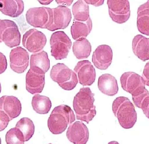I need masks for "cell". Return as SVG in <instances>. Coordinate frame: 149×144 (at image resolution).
<instances>
[{"mask_svg": "<svg viewBox=\"0 0 149 144\" xmlns=\"http://www.w3.org/2000/svg\"><path fill=\"white\" fill-rule=\"evenodd\" d=\"M94 94L89 88H81L74 96L73 106L77 119L88 124L96 114Z\"/></svg>", "mask_w": 149, "mask_h": 144, "instance_id": "6da1fadb", "label": "cell"}, {"mask_svg": "<svg viewBox=\"0 0 149 144\" xmlns=\"http://www.w3.org/2000/svg\"><path fill=\"white\" fill-rule=\"evenodd\" d=\"M75 120V115L71 108L68 105H61L52 111L48 119V127L52 134H59Z\"/></svg>", "mask_w": 149, "mask_h": 144, "instance_id": "7a4b0ae2", "label": "cell"}, {"mask_svg": "<svg viewBox=\"0 0 149 144\" xmlns=\"http://www.w3.org/2000/svg\"><path fill=\"white\" fill-rule=\"evenodd\" d=\"M112 111L123 128H132L136 124L137 113L134 105L127 97H117L113 102Z\"/></svg>", "mask_w": 149, "mask_h": 144, "instance_id": "3957f363", "label": "cell"}, {"mask_svg": "<svg viewBox=\"0 0 149 144\" xmlns=\"http://www.w3.org/2000/svg\"><path fill=\"white\" fill-rule=\"evenodd\" d=\"M50 77L66 91L73 89L78 83L76 73L63 63H58L53 66L50 71Z\"/></svg>", "mask_w": 149, "mask_h": 144, "instance_id": "277c9868", "label": "cell"}, {"mask_svg": "<svg viewBox=\"0 0 149 144\" xmlns=\"http://www.w3.org/2000/svg\"><path fill=\"white\" fill-rule=\"evenodd\" d=\"M50 44L51 55L56 60H62L68 57L71 49L72 41L63 31H58L52 34Z\"/></svg>", "mask_w": 149, "mask_h": 144, "instance_id": "5b68a950", "label": "cell"}, {"mask_svg": "<svg viewBox=\"0 0 149 144\" xmlns=\"http://www.w3.org/2000/svg\"><path fill=\"white\" fill-rule=\"evenodd\" d=\"M21 41V34L15 22L9 20H0V43L7 46H18Z\"/></svg>", "mask_w": 149, "mask_h": 144, "instance_id": "8992f818", "label": "cell"}, {"mask_svg": "<svg viewBox=\"0 0 149 144\" xmlns=\"http://www.w3.org/2000/svg\"><path fill=\"white\" fill-rule=\"evenodd\" d=\"M121 84L125 91L135 97L142 94L146 89L142 76L133 72L124 73L120 79Z\"/></svg>", "mask_w": 149, "mask_h": 144, "instance_id": "52a82bcc", "label": "cell"}, {"mask_svg": "<svg viewBox=\"0 0 149 144\" xmlns=\"http://www.w3.org/2000/svg\"><path fill=\"white\" fill-rule=\"evenodd\" d=\"M109 13L111 19L118 24L127 22L130 16V3L127 0H108Z\"/></svg>", "mask_w": 149, "mask_h": 144, "instance_id": "ba28073f", "label": "cell"}, {"mask_svg": "<svg viewBox=\"0 0 149 144\" xmlns=\"http://www.w3.org/2000/svg\"><path fill=\"white\" fill-rule=\"evenodd\" d=\"M52 14V9L45 7H33L26 12L27 23L34 27L47 29Z\"/></svg>", "mask_w": 149, "mask_h": 144, "instance_id": "9c48e42d", "label": "cell"}, {"mask_svg": "<svg viewBox=\"0 0 149 144\" xmlns=\"http://www.w3.org/2000/svg\"><path fill=\"white\" fill-rule=\"evenodd\" d=\"M72 19L71 11L66 6H59L52 9L50 21L47 30L55 31L58 29H64L69 25Z\"/></svg>", "mask_w": 149, "mask_h": 144, "instance_id": "30bf717a", "label": "cell"}, {"mask_svg": "<svg viewBox=\"0 0 149 144\" xmlns=\"http://www.w3.org/2000/svg\"><path fill=\"white\" fill-rule=\"evenodd\" d=\"M46 35L36 29L29 30L23 37V46L31 52H41L46 46Z\"/></svg>", "mask_w": 149, "mask_h": 144, "instance_id": "8fae6325", "label": "cell"}, {"mask_svg": "<svg viewBox=\"0 0 149 144\" xmlns=\"http://www.w3.org/2000/svg\"><path fill=\"white\" fill-rule=\"evenodd\" d=\"M74 72L78 76L81 85L91 86L96 79V71L95 67L88 60L79 62L74 68Z\"/></svg>", "mask_w": 149, "mask_h": 144, "instance_id": "7c38bea8", "label": "cell"}, {"mask_svg": "<svg viewBox=\"0 0 149 144\" xmlns=\"http://www.w3.org/2000/svg\"><path fill=\"white\" fill-rule=\"evenodd\" d=\"M29 55L28 52L21 47H17L10 53V64L12 71L18 74L23 73L29 66Z\"/></svg>", "mask_w": 149, "mask_h": 144, "instance_id": "4fadbf2b", "label": "cell"}, {"mask_svg": "<svg viewBox=\"0 0 149 144\" xmlns=\"http://www.w3.org/2000/svg\"><path fill=\"white\" fill-rule=\"evenodd\" d=\"M66 135L68 140L74 144H86L89 138V131L84 123L77 121L69 125Z\"/></svg>", "mask_w": 149, "mask_h": 144, "instance_id": "5bb4252c", "label": "cell"}, {"mask_svg": "<svg viewBox=\"0 0 149 144\" xmlns=\"http://www.w3.org/2000/svg\"><path fill=\"white\" fill-rule=\"evenodd\" d=\"M113 58V52L108 45H100L94 51L92 62L100 70H106L110 66Z\"/></svg>", "mask_w": 149, "mask_h": 144, "instance_id": "9a60e30c", "label": "cell"}, {"mask_svg": "<svg viewBox=\"0 0 149 144\" xmlns=\"http://www.w3.org/2000/svg\"><path fill=\"white\" fill-rule=\"evenodd\" d=\"M21 108V103L16 97L4 96L0 97V111H4L10 120L19 116Z\"/></svg>", "mask_w": 149, "mask_h": 144, "instance_id": "2e32d148", "label": "cell"}, {"mask_svg": "<svg viewBox=\"0 0 149 144\" xmlns=\"http://www.w3.org/2000/svg\"><path fill=\"white\" fill-rule=\"evenodd\" d=\"M26 89L32 94L42 93L45 85V74H38L29 70L26 77Z\"/></svg>", "mask_w": 149, "mask_h": 144, "instance_id": "e0dca14e", "label": "cell"}, {"mask_svg": "<svg viewBox=\"0 0 149 144\" xmlns=\"http://www.w3.org/2000/svg\"><path fill=\"white\" fill-rule=\"evenodd\" d=\"M50 68V60L47 53L45 51H41L35 53L31 55V67L32 71L45 74Z\"/></svg>", "mask_w": 149, "mask_h": 144, "instance_id": "ac0fdd59", "label": "cell"}, {"mask_svg": "<svg viewBox=\"0 0 149 144\" xmlns=\"http://www.w3.org/2000/svg\"><path fill=\"white\" fill-rule=\"evenodd\" d=\"M133 52L142 61L149 60V39L142 35H137L132 41Z\"/></svg>", "mask_w": 149, "mask_h": 144, "instance_id": "d6986e66", "label": "cell"}, {"mask_svg": "<svg viewBox=\"0 0 149 144\" xmlns=\"http://www.w3.org/2000/svg\"><path fill=\"white\" fill-rule=\"evenodd\" d=\"M24 5L21 0H0V11L7 16L17 18L23 13Z\"/></svg>", "mask_w": 149, "mask_h": 144, "instance_id": "ffe728a7", "label": "cell"}, {"mask_svg": "<svg viewBox=\"0 0 149 144\" xmlns=\"http://www.w3.org/2000/svg\"><path fill=\"white\" fill-rule=\"evenodd\" d=\"M98 86L100 91L109 96H113L118 92L117 80L114 76L109 74H104L99 77Z\"/></svg>", "mask_w": 149, "mask_h": 144, "instance_id": "44dd1931", "label": "cell"}, {"mask_svg": "<svg viewBox=\"0 0 149 144\" xmlns=\"http://www.w3.org/2000/svg\"><path fill=\"white\" fill-rule=\"evenodd\" d=\"M92 29V21L91 18L84 22L74 21L71 26V34L72 38L75 40L86 37L91 33Z\"/></svg>", "mask_w": 149, "mask_h": 144, "instance_id": "7402d4cb", "label": "cell"}, {"mask_svg": "<svg viewBox=\"0 0 149 144\" xmlns=\"http://www.w3.org/2000/svg\"><path fill=\"white\" fill-rule=\"evenodd\" d=\"M137 13L138 31L141 34L149 36V1L138 7Z\"/></svg>", "mask_w": 149, "mask_h": 144, "instance_id": "603a6c76", "label": "cell"}, {"mask_svg": "<svg viewBox=\"0 0 149 144\" xmlns=\"http://www.w3.org/2000/svg\"><path fill=\"white\" fill-rule=\"evenodd\" d=\"M91 51V44L86 39L76 40L73 44V52L78 59L87 58L90 55Z\"/></svg>", "mask_w": 149, "mask_h": 144, "instance_id": "cb8c5ba5", "label": "cell"}, {"mask_svg": "<svg viewBox=\"0 0 149 144\" xmlns=\"http://www.w3.org/2000/svg\"><path fill=\"white\" fill-rule=\"evenodd\" d=\"M32 106L36 112L40 114H46L51 109L52 102L50 98L46 96L35 94L32 98Z\"/></svg>", "mask_w": 149, "mask_h": 144, "instance_id": "d4e9b609", "label": "cell"}, {"mask_svg": "<svg viewBox=\"0 0 149 144\" xmlns=\"http://www.w3.org/2000/svg\"><path fill=\"white\" fill-rule=\"evenodd\" d=\"M72 12L74 21L84 22L90 18L89 15V6L83 0H79L74 3L72 7Z\"/></svg>", "mask_w": 149, "mask_h": 144, "instance_id": "484cf974", "label": "cell"}, {"mask_svg": "<svg viewBox=\"0 0 149 144\" xmlns=\"http://www.w3.org/2000/svg\"><path fill=\"white\" fill-rule=\"evenodd\" d=\"M15 128L23 133L25 141H28L31 139L35 132V125L32 120L27 117L21 119L17 123Z\"/></svg>", "mask_w": 149, "mask_h": 144, "instance_id": "4316f807", "label": "cell"}, {"mask_svg": "<svg viewBox=\"0 0 149 144\" xmlns=\"http://www.w3.org/2000/svg\"><path fill=\"white\" fill-rule=\"evenodd\" d=\"M7 144H24V138L23 133L17 128L10 129L6 135Z\"/></svg>", "mask_w": 149, "mask_h": 144, "instance_id": "83f0119b", "label": "cell"}, {"mask_svg": "<svg viewBox=\"0 0 149 144\" xmlns=\"http://www.w3.org/2000/svg\"><path fill=\"white\" fill-rule=\"evenodd\" d=\"M148 97H149V92L146 89L142 94L135 97H132V99L136 107L139 108H141L144 100Z\"/></svg>", "mask_w": 149, "mask_h": 144, "instance_id": "f1b7e54d", "label": "cell"}, {"mask_svg": "<svg viewBox=\"0 0 149 144\" xmlns=\"http://www.w3.org/2000/svg\"><path fill=\"white\" fill-rule=\"evenodd\" d=\"M10 121L9 116L4 111H0V131L5 130Z\"/></svg>", "mask_w": 149, "mask_h": 144, "instance_id": "f546056e", "label": "cell"}, {"mask_svg": "<svg viewBox=\"0 0 149 144\" xmlns=\"http://www.w3.org/2000/svg\"><path fill=\"white\" fill-rule=\"evenodd\" d=\"M7 67V62L6 56L0 52V74L6 71Z\"/></svg>", "mask_w": 149, "mask_h": 144, "instance_id": "4dcf8cb0", "label": "cell"}, {"mask_svg": "<svg viewBox=\"0 0 149 144\" xmlns=\"http://www.w3.org/2000/svg\"><path fill=\"white\" fill-rule=\"evenodd\" d=\"M142 77L146 85L149 86V62H147L144 66Z\"/></svg>", "mask_w": 149, "mask_h": 144, "instance_id": "1f68e13d", "label": "cell"}, {"mask_svg": "<svg viewBox=\"0 0 149 144\" xmlns=\"http://www.w3.org/2000/svg\"><path fill=\"white\" fill-rule=\"evenodd\" d=\"M141 109L143 110L145 116L149 119V97H147L144 100Z\"/></svg>", "mask_w": 149, "mask_h": 144, "instance_id": "d6a6232c", "label": "cell"}, {"mask_svg": "<svg viewBox=\"0 0 149 144\" xmlns=\"http://www.w3.org/2000/svg\"><path fill=\"white\" fill-rule=\"evenodd\" d=\"M85 2L88 4H92L95 6H101L104 4V0H99V1H92V0H86Z\"/></svg>", "mask_w": 149, "mask_h": 144, "instance_id": "836d02e7", "label": "cell"}, {"mask_svg": "<svg viewBox=\"0 0 149 144\" xmlns=\"http://www.w3.org/2000/svg\"><path fill=\"white\" fill-rule=\"evenodd\" d=\"M56 2L58 4H59L60 6L63 5V6H64V5L65 4L66 6H69L71 5L73 1H58V0H56Z\"/></svg>", "mask_w": 149, "mask_h": 144, "instance_id": "e575fe53", "label": "cell"}, {"mask_svg": "<svg viewBox=\"0 0 149 144\" xmlns=\"http://www.w3.org/2000/svg\"><path fill=\"white\" fill-rule=\"evenodd\" d=\"M52 1H39V2L41 3V4H50Z\"/></svg>", "mask_w": 149, "mask_h": 144, "instance_id": "d590c367", "label": "cell"}, {"mask_svg": "<svg viewBox=\"0 0 149 144\" xmlns=\"http://www.w3.org/2000/svg\"><path fill=\"white\" fill-rule=\"evenodd\" d=\"M107 144H120L118 142H116V141H111V142H110L109 143H107Z\"/></svg>", "mask_w": 149, "mask_h": 144, "instance_id": "8d00e7d4", "label": "cell"}, {"mask_svg": "<svg viewBox=\"0 0 149 144\" xmlns=\"http://www.w3.org/2000/svg\"><path fill=\"white\" fill-rule=\"evenodd\" d=\"M1 83H0V93H1Z\"/></svg>", "mask_w": 149, "mask_h": 144, "instance_id": "74e56055", "label": "cell"}, {"mask_svg": "<svg viewBox=\"0 0 149 144\" xmlns=\"http://www.w3.org/2000/svg\"><path fill=\"white\" fill-rule=\"evenodd\" d=\"M0 144H1V139L0 138Z\"/></svg>", "mask_w": 149, "mask_h": 144, "instance_id": "f35d334b", "label": "cell"}, {"mask_svg": "<svg viewBox=\"0 0 149 144\" xmlns=\"http://www.w3.org/2000/svg\"><path fill=\"white\" fill-rule=\"evenodd\" d=\"M49 144H52V143H49Z\"/></svg>", "mask_w": 149, "mask_h": 144, "instance_id": "ab89813d", "label": "cell"}]
</instances>
